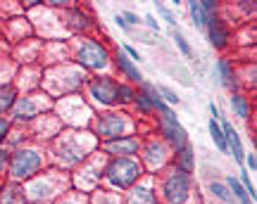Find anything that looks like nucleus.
Wrapping results in <instances>:
<instances>
[{"label":"nucleus","mask_w":257,"mask_h":204,"mask_svg":"<svg viewBox=\"0 0 257 204\" xmlns=\"http://www.w3.org/2000/svg\"><path fill=\"white\" fill-rule=\"evenodd\" d=\"M143 176H146V168L141 164V159L134 157H114L102 168V180L110 186L112 192L131 190Z\"/></svg>","instance_id":"1"},{"label":"nucleus","mask_w":257,"mask_h":204,"mask_svg":"<svg viewBox=\"0 0 257 204\" xmlns=\"http://www.w3.org/2000/svg\"><path fill=\"white\" fill-rule=\"evenodd\" d=\"M193 195V178L179 168L169 166L162 171L160 176V188H157V197L165 204H188Z\"/></svg>","instance_id":"2"},{"label":"nucleus","mask_w":257,"mask_h":204,"mask_svg":"<svg viewBox=\"0 0 257 204\" xmlns=\"http://www.w3.org/2000/svg\"><path fill=\"white\" fill-rule=\"evenodd\" d=\"M43 166H46V154H43L41 150L19 148V150H15V152H10L8 174L12 176L15 183H22V180H31V178H36Z\"/></svg>","instance_id":"3"},{"label":"nucleus","mask_w":257,"mask_h":204,"mask_svg":"<svg viewBox=\"0 0 257 204\" xmlns=\"http://www.w3.org/2000/svg\"><path fill=\"white\" fill-rule=\"evenodd\" d=\"M131 130H134V121L128 119L126 112H102L93 121V136L100 142L131 136Z\"/></svg>","instance_id":"4"},{"label":"nucleus","mask_w":257,"mask_h":204,"mask_svg":"<svg viewBox=\"0 0 257 204\" xmlns=\"http://www.w3.org/2000/svg\"><path fill=\"white\" fill-rule=\"evenodd\" d=\"M110 60H112L110 50L102 46L100 40L86 38L74 50V62L81 66V69H86V72H102V69H107Z\"/></svg>","instance_id":"5"},{"label":"nucleus","mask_w":257,"mask_h":204,"mask_svg":"<svg viewBox=\"0 0 257 204\" xmlns=\"http://www.w3.org/2000/svg\"><path fill=\"white\" fill-rule=\"evenodd\" d=\"M157 130L162 136V142L167 148H172V152H179L181 148L188 145V130L181 126V121L176 119V114L172 110H167L165 114L157 116Z\"/></svg>","instance_id":"6"},{"label":"nucleus","mask_w":257,"mask_h":204,"mask_svg":"<svg viewBox=\"0 0 257 204\" xmlns=\"http://www.w3.org/2000/svg\"><path fill=\"white\" fill-rule=\"evenodd\" d=\"M55 154L62 166H79L83 164L88 154H93V148H83L81 136L76 133L74 138H60L55 145Z\"/></svg>","instance_id":"7"},{"label":"nucleus","mask_w":257,"mask_h":204,"mask_svg":"<svg viewBox=\"0 0 257 204\" xmlns=\"http://www.w3.org/2000/svg\"><path fill=\"white\" fill-rule=\"evenodd\" d=\"M117 88L119 81L110 74H98L88 81V95L93 98V102H98L100 107H117Z\"/></svg>","instance_id":"8"},{"label":"nucleus","mask_w":257,"mask_h":204,"mask_svg":"<svg viewBox=\"0 0 257 204\" xmlns=\"http://www.w3.org/2000/svg\"><path fill=\"white\" fill-rule=\"evenodd\" d=\"M134 107H136L143 116H150V114H165L169 107L165 104V100L160 98V93H157V86L148 84V81H143L141 84V88L136 90V100H134Z\"/></svg>","instance_id":"9"},{"label":"nucleus","mask_w":257,"mask_h":204,"mask_svg":"<svg viewBox=\"0 0 257 204\" xmlns=\"http://www.w3.org/2000/svg\"><path fill=\"white\" fill-rule=\"evenodd\" d=\"M141 148H143V140L138 138V136H124V138L100 142V152L107 154L110 159H114V157H134L136 159L138 154H141Z\"/></svg>","instance_id":"10"},{"label":"nucleus","mask_w":257,"mask_h":204,"mask_svg":"<svg viewBox=\"0 0 257 204\" xmlns=\"http://www.w3.org/2000/svg\"><path fill=\"white\" fill-rule=\"evenodd\" d=\"M24 192H27V200H31V202H50L53 197L60 195V186L53 183L50 176H43V178L36 176L29 180V186L24 188Z\"/></svg>","instance_id":"11"},{"label":"nucleus","mask_w":257,"mask_h":204,"mask_svg":"<svg viewBox=\"0 0 257 204\" xmlns=\"http://www.w3.org/2000/svg\"><path fill=\"white\" fill-rule=\"evenodd\" d=\"M41 95H24V98H17L15 107H12V119L17 124H29V121L38 119V114L43 110V102L38 100Z\"/></svg>","instance_id":"12"},{"label":"nucleus","mask_w":257,"mask_h":204,"mask_svg":"<svg viewBox=\"0 0 257 204\" xmlns=\"http://www.w3.org/2000/svg\"><path fill=\"white\" fill-rule=\"evenodd\" d=\"M155 183V178H148V180L141 178L136 186L128 190V195L124 197V204H160Z\"/></svg>","instance_id":"13"},{"label":"nucleus","mask_w":257,"mask_h":204,"mask_svg":"<svg viewBox=\"0 0 257 204\" xmlns=\"http://www.w3.org/2000/svg\"><path fill=\"white\" fill-rule=\"evenodd\" d=\"M167 145L162 142V140H157V138H150L141 148V154H143V159H141V164H143V168H150V171H157V168H162L165 166V162H167Z\"/></svg>","instance_id":"14"},{"label":"nucleus","mask_w":257,"mask_h":204,"mask_svg":"<svg viewBox=\"0 0 257 204\" xmlns=\"http://www.w3.org/2000/svg\"><path fill=\"white\" fill-rule=\"evenodd\" d=\"M205 28H207V36H210V43H212V48H214V50H224V48H229L231 31H229V26H226V22H224L219 14L207 17Z\"/></svg>","instance_id":"15"},{"label":"nucleus","mask_w":257,"mask_h":204,"mask_svg":"<svg viewBox=\"0 0 257 204\" xmlns=\"http://www.w3.org/2000/svg\"><path fill=\"white\" fill-rule=\"evenodd\" d=\"M112 60H114L117 69L121 72V76H124V78H126V81H128L131 86H134V84L141 86L143 81H146V78H143V74L138 72V66L134 64V62H131V60H128V57L124 55V52H114V57H112Z\"/></svg>","instance_id":"16"},{"label":"nucleus","mask_w":257,"mask_h":204,"mask_svg":"<svg viewBox=\"0 0 257 204\" xmlns=\"http://www.w3.org/2000/svg\"><path fill=\"white\" fill-rule=\"evenodd\" d=\"M172 166L179 168V171H184V174H188V176L195 171V152H193L191 145H186V148H181L179 152H174Z\"/></svg>","instance_id":"17"},{"label":"nucleus","mask_w":257,"mask_h":204,"mask_svg":"<svg viewBox=\"0 0 257 204\" xmlns=\"http://www.w3.org/2000/svg\"><path fill=\"white\" fill-rule=\"evenodd\" d=\"M217 74H219V81L224 88H229L231 93L238 88V81H236V72H233V62L229 57H221L217 62Z\"/></svg>","instance_id":"18"},{"label":"nucleus","mask_w":257,"mask_h":204,"mask_svg":"<svg viewBox=\"0 0 257 204\" xmlns=\"http://www.w3.org/2000/svg\"><path fill=\"white\" fill-rule=\"evenodd\" d=\"M27 192H24V186H19V183H8V186H3L0 190V204H27Z\"/></svg>","instance_id":"19"},{"label":"nucleus","mask_w":257,"mask_h":204,"mask_svg":"<svg viewBox=\"0 0 257 204\" xmlns=\"http://www.w3.org/2000/svg\"><path fill=\"white\" fill-rule=\"evenodd\" d=\"M231 110H233V114H236L238 119H250L252 107H250V100L245 95L238 93V90H233V93H231Z\"/></svg>","instance_id":"20"},{"label":"nucleus","mask_w":257,"mask_h":204,"mask_svg":"<svg viewBox=\"0 0 257 204\" xmlns=\"http://www.w3.org/2000/svg\"><path fill=\"white\" fill-rule=\"evenodd\" d=\"M15 102H17V90H15V86L0 84V116L8 114V112H12Z\"/></svg>","instance_id":"21"},{"label":"nucleus","mask_w":257,"mask_h":204,"mask_svg":"<svg viewBox=\"0 0 257 204\" xmlns=\"http://www.w3.org/2000/svg\"><path fill=\"white\" fill-rule=\"evenodd\" d=\"M88 204H124V197L119 192H112V190H93V195L88 197Z\"/></svg>","instance_id":"22"},{"label":"nucleus","mask_w":257,"mask_h":204,"mask_svg":"<svg viewBox=\"0 0 257 204\" xmlns=\"http://www.w3.org/2000/svg\"><path fill=\"white\" fill-rule=\"evenodd\" d=\"M226 186H229V190H231V195H233V200L238 204H255L252 200H250V195L245 192V188L240 186V180L238 178H233V176H226V180H224Z\"/></svg>","instance_id":"23"},{"label":"nucleus","mask_w":257,"mask_h":204,"mask_svg":"<svg viewBox=\"0 0 257 204\" xmlns=\"http://www.w3.org/2000/svg\"><path fill=\"white\" fill-rule=\"evenodd\" d=\"M69 19H76V22H72V24H69L74 31H88V28L93 26V19L88 17L83 10H79V8L69 10Z\"/></svg>","instance_id":"24"},{"label":"nucleus","mask_w":257,"mask_h":204,"mask_svg":"<svg viewBox=\"0 0 257 204\" xmlns=\"http://www.w3.org/2000/svg\"><path fill=\"white\" fill-rule=\"evenodd\" d=\"M210 192L219 202H224V204H238L236 200H233V195H231V190H229V186L224 183V180H212L210 183Z\"/></svg>","instance_id":"25"},{"label":"nucleus","mask_w":257,"mask_h":204,"mask_svg":"<svg viewBox=\"0 0 257 204\" xmlns=\"http://www.w3.org/2000/svg\"><path fill=\"white\" fill-rule=\"evenodd\" d=\"M207 128H210V136H212V140H214L217 150H219V152H229V148H226V138H224V130H221L219 121L210 119L207 121Z\"/></svg>","instance_id":"26"},{"label":"nucleus","mask_w":257,"mask_h":204,"mask_svg":"<svg viewBox=\"0 0 257 204\" xmlns=\"http://www.w3.org/2000/svg\"><path fill=\"white\" fill-rule=\"evenodd\" d=\"M136 100V88L131 84H119L117 88V104H134Z\"/></svg>","instance_id":"27"},{"label":"nucleus","mask_w":257,"mask_h":204,"mask_svg":"<svg viewBox=\"0 0 257 204\" xmlns=\"http://www.w3.org/2000/svg\"><path fill=\"white\" fill-rule=\"evenodd\" d=\"M188 12H191V17H193V24L198 28H205V22H207V14L202 12L200 8V2H188Z\"/></svg>","instance_id":"28"},{"label":"nucleus","mask_w":257,"mask_h":204,"mask_svg":"<svg viewBox=\"0 0 257 204\" xmlns=\"http://www.w3.org/2000/svg\"><path fill=\"white\" fill-rule=\"evenodd\" d=\"M240 186L245 188V192H248L250 195V200H252V202H255V197H257V192H255V186H252V180H250V174L248 171H240Z\"/></svg>","instance_id":"29"},{"label":"nucleus","mask_w":257,"mask_h":204,"mask_svg":"<svg viewBox=\"0 0 257 204\" xmlns=\"http://www.w3.org/2000/svg\"><path fill=\"white\" fill-rule=\"evenodd\" d=\"M157 93H160V98L165 100V104L167 102H169V104H179V100H181L174 90H169V88H165V86H157Z\"/></svg>","instance_id":"30"},{"label":"nucleus","mask_w":257,"mask_h":204,"mask_svg":"<svg viewBox=\"0 0 257 204\" xmlns=\"http://www.w3.org/2000/svg\"><path fill=\"white\" fill-rule=\"evenodd\" d=\"M174 40H176V46H179V50H181V52H184L186 57H191V55H193L191 46H188V40L184 38V34H181V31H174Z\"/></svg>","instance_id":"31"},{"label":"nucleus","mask_w":257,"mask_h":204,"mask_svg":"<svg viewBox=\"0 0 257 204\" xmlns=\"http://www.w3.org/2000/svg\"><path fill=\"white\" fill-rule=\"evenodd\" d=\"M8 166H10V150L0 148V178L8 174Z\"/></svg>","instance_id":"32"},{"label":"nucleus","mask_w":257,"mask_h":204,"mask_svg":"<svg viewBox=\"0 0 257 204\" xmlns=\"http://www.w3.org/2000/svg\"><path fill=\"white\" fill-rule=\"evenodd\" d=\"M157 12L165 17V22L169 24V26H176V19H174V14H172V10H167L165 5H160V2H157Z\"/></svg>","instance_id":"33"},{"label":"nucleus","mask_w":257,"mask_h":204,"mask_svg":"<svg viewBox=\"0 0 257 204\" xmlns=\"http://www.w3.org/2000/svg\"><path fill=\"white\" fill-rule=\"evenodd\" d=\"M8 133H10V119L8 116H0V142L8 140Z\"/></svg>","instance_id":"34"},{"label":"nucleus","mask_w":257,"mask_h":204,"mask_svg":"<svg viewBox=\"0 0 257 204\" xmlns=\"http://www.w3.org/2000/svg\"><path fill=\"white\" fill-rule=\"evenodd\" d=\"M55 204H88V197H83V200H79V197H62Z\"/></svg>","instance_id":"35"},{"label":"nucleus","mask_w":257,"mask_h":204,"mask_svg":"<svg viewBox=\"0 0 257 204\" xmlns=\"http://www.w3.org/2000/svg\"><path fill=\"white\" fill-rule=\"evenodd\" d=\"M243 164L248 166V171H252V174H255V168H257V159H255V154H245V157H243Z\"/></svg>","instance_id":"36"},{"label":"nucleus","mask_w":257,"mask_h":204,"mask_svg":"<svg viewBox=\"0 0 257 204\" xmlns=\"http://www.w3.org/2000/svg\"><path fill=\"white\" fill-rule=\"evenodd\" d=\"M121 17H124V22H126V24H138V22H141L136 12H121Z\"/></svg>","instance_id":"37"},{"label":"nucleus","mask_w":257,"mask_h":204,"mask_svg":"<svg viewBox=\"0 0 257 204\" xmlns=\"http://www.w3.org/2000/svg\"><path fill=\"white\" fill-rule=\"evenodd\" d=\"M146 24L153 28V31H157V34H160V24H157V19L153 17V14H146Z\"/></svg>","instance_id":"38"},{"label":"nucleus","mask_w":257,"mask_h":204,"mask_svg":"<svg viewBox=\"0 0 257 204\" xmlns=\"http://www.w3.org/2000/svg\"><path fill=\"white\" fill-rule=\"evenodd\" d=\"M210 112H212V119H214V121H219V119H221V114H219V107H217L214 102H210Z\"/></svg>","instance_id":"39"},{"label":"nucleus","mask_w":257,"mask_h":204,"mask_svg":"<svg viewBox=\"0 0 257 204\" xmlns=\"http://www.w3.org/2000/svg\"><path fill=\"white\" fill-rule=\"evenodd\" d=\"M114 24H117V26H119V28H124V31H126V28H128V24H126V22H124V17H121V14H117V17H114Z\"/></svg>","instance_id":"40"}]
</instances>
